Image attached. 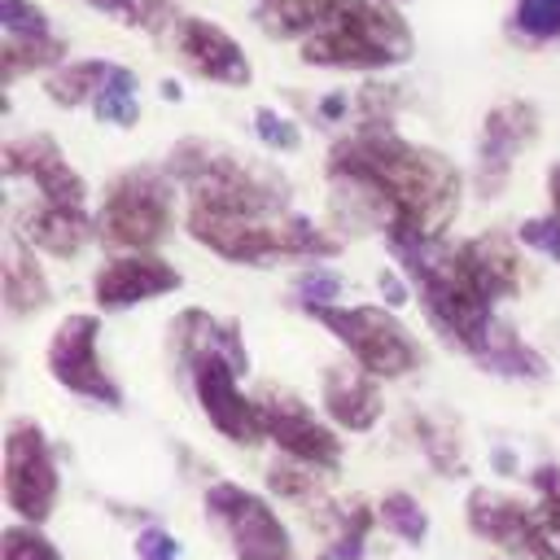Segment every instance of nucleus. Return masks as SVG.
Instances as JSON below:
<instances>
[{
    "label": "nucleus",
    "mask_w": 560,
    "mask_h": 560,
    "mask_svg": "<svg viewBox=\"0 0 560 560\" xmlns=\"http://www.w3.org/2000/svg\"><path fill=\"white\" fill-rule=\"evenodd\" d=\"M481 372H490V376H508V381H547L551 376V368H547V359L508 324V319H499L494 324V332H490V341L481 346V354L472 359Z\"/></svg>",
    "instance_id": "obj_22"
},
{
    "label": "nucleus",
    "mask_w": 560,
    "mask_h": 560,
    "mask_svg": "<svg viewBox=\"0 0 560 560\" xmlns=\"http://www.w3.org/2000/svg\"><path fill=\"white\" fill-rule=\"evenodd\" d=\"M171 179L184 192V206H206V210H223V214H276L289 210V188L276 171H267L262 162H249L245 153L206 140V136H188L179 144H171L166 162Z\"/></svg>",
    "instance_id": "obj_4"
},
{
    "label": "nucleus",
    "mask_w": 560,
    "mask_h": 560,
    "mask_svg": "<svg viewBox=\"0 0 560 560\" xmlns=\"http://www.w3.org/2000/svg\"><path fill=\"white\" fill-rule=\"evenodd\" d=\"M324 477L328 472H315V468H306V464H298V459H284V455H276L271 464H267V494L271 499H280V503H293V508H324L328 499H324Z\"/></svg>",
    "instance_id": "obj_29"
},
{
    "label": "nucleus",
    "mask_w": 560,
    "mask_h": 560,
    "mask_svg": "<svg viewBox=\"0 0 560 560\" xmlns=\"http://www.w3.org/2000/svg\"><path fill=\"white\" fill-rule=\"evenodd\" d=\"M179 197L184 192L166 166H127L101 192L96 236L114 254H131V249L158 254V245L175 232V223H184Z\"/></svg>",
    "instance_id": "obj_5"
},
{
    "label": "nucleus",
    "mask_w": 560,
    "mask_h": 560,
    "mask_svg": "<svg viewBox=\"0 0 560 560\" xmlns=\"http://www.w3.org/2000/svg\"><path fill=\"white\" fill-rule=\"evenodd\" d=\"M516 241L551 262H560V219L556 214H534V219H521L516 228Z\"/></svg>",
    "instance_id": "obj_37"
},
{
    "label": "nucleus",
    "mask_w": 560,
    "mask_h": 560,
    "mask_svg": "<svg viewBox=\"0 0 560 560\" xmlns=\"http://www.w3.org/2000/svg\"><path fill=\"white\" fill-rule=\"evenodd\" d=\"M254 136L267 153H298L302 149V127L280 114L276 105H254Z\"/></svg>",
    "instance_id": "obj_35"
},
{
    "label": "nucleus",
    "mask_w": 560,
    "mask_h": 560,
    "mask_svg": "<svg viewBox=\"0 0 560 560\" xmlns=\"http://www.w3.org/2000/svg\"><path fill=\"white\" fill-rule=\"evenodd\" d=\"M389 4H402V0H389Z\"/></svg>",
    "instance_id": "obj_46"
},
{
    "label": "nucleus",
    "mask_w": 560,
    "mask_h": 560,
    "mask_svg": "<svg viewBox=\"0 0 560 560\" xmlns=\"http://www.w3.org/2000/svg\"><path fill=\"white\" fill-rule=\"evenodd\" d=\"M411 433H416V446L438 477H464L468 472L464 438L446 416H411Z\"/></svg>",
    "instance_id": "obj_27"
},
{
    "label": "nucleus",
    "mask_w": 560,
    "mask_h": 560,
    "mask_svg": "<svg viewBox=\"0 0 560 560\" xmlns=\"http://www.w3.org/2000/svg\"><path fill=\"white\" fill-rule=\"evenodd\" d=\"M324 175L332 188V214L341 223L376 228L381 236H446L464 206L459 166L394 127H350L337 136Z\"/></svg>",
    "instance_id": "obj_1"
},
{
    "label": "nucleus",
    "mask_w": 560,
    "mask_h": 560,
    "mask_svg": "<svg viewBox=\"0 0 560 560\" xmlns=\"http://www.w3.org/2000/svg\"><path fill=\"white\" fill-rule=\"evenodd\" d=\"M529 486H534V499L560 521V464H534Z\"/></svg>",
    "instance_id": "obj_39"
},
{
    "label": "nucleus",
    "mask_w": 560,
    "mask_h": 560,
    "mask_svg": "<svg viewBox=\"0 0 560 560\" xmlns=\"http://www.w3.org/2000/svg\"><path fill=\"white\" fill-rule=\"evenodd\" d=\"M547 214L560 219V162L547 171Z\"/></svg>",
    "instance_id": "obj_43"
},
{
    "label": "nucleus",
    "mask_w": 560,
    "mask_h": 560,
    "mask_svg": "<svg viewBox=\"0 0 560 560\" xmlns=\"http://www.w3.org/2000/svg\"><path fill=\"white\" fill-rule=\"evenodd\" d=\"M332 525H328V556L332 560H363L368 556V538H372V529L381 525V516H376V503H363V499H354V503H341V508H332V516H328Z\"/></svg>",
    "instance_id": "obj_28"
},
{
    "label": "nucleus",
    "mask_w": 560,
    "mask_h": 560,
    "mask_svg": "<svg viewBox=\"0 0 560 560\" xmlns=\"http://www.w3.org/2000/svg\"><path fill=\"white\" fill-rule=\"evenodd\" d=\"M337 0H258L254 4V22L271 35V39H293L302 44L315 26H324V18L332 13Z\"/></svg>",
    "instance_id": "obj_25"
},
{
    "label": "nucleus",
    "mask_w": 560,
    "mask_h": 560,
    "mask_svg": "<svg viewBox=\"0 0 560 560\" xmlns=\"http://www.w3.org/2000/svg\"><path fill=\"white\" fill-rule=\"evenodd\" d=\"M468 529L508 560H560V521L538 503L494 486H472L464 499Z\"/></svg>",
    "instance_id": "obj_7"
},
{
    "label": "nucleus",
    "mask_w": 560,
    "mask_h": 560,
    "mask_svg": "<svg viewBox=\"0 0 560 560\" xmlns=\"http://www.w3.org/2000/svg\"><path fill=\"white\" fill-rule=\"evenodd\" d=\"M0 481H4V508L13 521L44 525L57 512L61 499V468L52 455V442L39 420L13 416L4 424V459H0Z\"/></svg>",
    "instance_id": "obj_9"
},
{
    "label": "nucleus",
    "mask_w": 560,
    "mask_h": 560,
    "mask_svg": "<svg viewBox=\"0 0 560 560\" xmlns=\"http://www.w3.org/2000/svg\"><path fill=\"white\" fill-rule=\"evenodd\" d=\"M0 26L13 39H31V35H52V22L44 13V4L35 0H0Z\"/></svg>",
    "instance_id": "obj_36"
},
{
    "label": "nucleus",
    "mask_w": 560,
    "mask_h": 560,
    "mask_svg": "<svg viewBox=\"0 0 560 560\" xmlns=\"http://www.w3.org/2000/svg\"><path fill=\"white\" fill-rule=\"evenodd\" d=\"M13 232L35 254H48V258H74L92 241H101L96 236V214H88V206H52V201L26 206Z\"/></svg>",
    "instance_id": "obj_19"
},
{
    "label": "nucleus",
    "mask_w": 560,
    "mask_h": 560,
    "mask_svg": "<svg viewBox=\"0 0 560 560\" xmlns=\"http://www.w3.org/2000/svg\"><path fill=\"white\" fill-rule=\"evenodd\" d=\"M83 4L122 26H140V31H171L179 22L171 0H83Z\"/></svg>",
    "instance_id": "obj_32"
},
{
    "label": "nucleus",
    "mask_w": 560,
    "mask_h": 560,
    "mask_svg": "<svg viewBox=\"0 0 560 560\" xmlns=\"http://www.w3.org/2000/svg\"><path fill=\"white\" fill-rule=\"evenodd\" d=\"M70 61V44L52 31V35H31V39H13L4 35V48H0V74H4V88H13L22 74H52L57 66Z\"/></svg>",
    "instance_id": "obj_23"
},
{
    "label": "nucleus",
    "mask_w": 560,
    "mask_h": 560,
    "mask_svg": "<svg viewBox=\"0 0 560 560\" xmlns=\"http://www.w3.org/2000/svg\"><path fill=\"white\" fill-rule=\"evenodd\" d=\"M184 232L223 262L271 267V262H328L341 254V236L315 219L289 210L276 214H223L206 206H184Z\"/></svg>",
    "instance_id": "obj_2"
},
{
    "label": "nucleus",
    "mask_w": 560,
    "mask_h": 560,
    "mask_svg": "<svg viewBox=\"0 0 560 560\" xmlns=\"http://www.w3.org/2000/svg\"><path fill=\"white\" fill-rule=\"evenodd\" d=\"M0 166L4 179H26L35 188V201H52V206H88V179L70 166V158L61 153V144L48 131H26V136H9L0 149Z\"/></svg>",
    "instance_id": "obj_14"
},
{
    "label": "nucleus",
    "mask_w": 560,
    "mask_h": 560,
    "mask_svg": "<svg viewBox=\"0 0 560 560\" xmlns=\"http://www.w3.org/2000/svg\"><path fill=\"white\" fill-rule=\"evenodd\" d=\"M0 560H61V547L44 534V525L9 521L0 529Z\"/></svg>",
    "instance_id": "obj_34"
},
{
    "label": "nucleus",
    "mask_w": 560,
    "mask_h": 560,
    "mask_svg": "<svg viewBox=\"0 0 560 560\" xmlns=\"http://www.w3.org/2000/svg\"><path fill=\"white\" fill-rule=\"evenodd\" d=\"M136 556L140 560H179V538L162 525H144L136 534Z\"/></svg>",
    "instance_id": "obj_38"
},
{
    "label": "nucleus",
    "mask_w": 560,
    "mask_h": 560,
    "mask_svg": "<svg viewBox=\"0 0 560 560\" xmlns=\"http://www.w3.org/2000/svg\"><path fill=\"white\" fill-rule=\"evenodd\" d=\"M184 372H188V385H192V398H197L201 416L210 420V429L219 438H228L232 446H258V442H267L258 402H254V394L241 389V376L245 372L232 359L201 354Z\"/></svg>",
    "instance_id": "obj_12"
},
{
    "label": "nucleus",
    "mask_w": 560,
    "mask_h": 560,
    "mask_svg": "<svg viewBox=\"0 0 560 560\" xmlns=\"http://www.w3.org/2000/svg\"><path fill=\"white\" fill-rule=\"evenodd\" d=\"M44 368L66 394L96 402V407H109V411L122 407V385L114 381V372L101 359V315L96 311H70L52 328L48 350H44Z\"/></svg>",
    "instance_id": "obj_11"
},
{
    "label": "nucleus",
    "mask_w": 560,
    "mask_h": 560,
    "mask_svg": "<svg viewBox=\"0 0 560 560\" xmlns=\"http://www.w3.org/2000/svg\"><path fill=\"white\" fill-rule=\"evenodd\" d=\"M508 31L521 44H560V0H512Z\"/></svg>",
    "instance_id": "obj_31"
},
{
    "label": "nucleus",
    "mask_w": 560,
    "mask_h": 560,
    "mask_svg": "<svg viewBox=\"0 0 560 560\" xmlns=\"http://www.w3.org/2000/svg\"><path fill=\"white\" fill-rule=\"evenodd\" d=\"M171 341H175L179 368H188L201 354H223L249 376V350H245V337H241L236 319H223V315H214L206 306H184L171 319Z\"/></svg>",
    "instance_id": "obj_20"
},
{
    "label": "nucleus",
    "mask_w": 560,
    "mask_h": 560,
    "mask_svg": "<svg viewBox=\"0 0 560 560\" xmlns=\"http://www.w3.org/2000/svg\"><path fill=\"white\" fill-rule=\"evenodd\" d=\"M416 52V35L398 4L389 0H337L324 26H315L298 44V61L315 70L346 74H385L407 66Z\"/></svg>",
    "instance_id": "obj_3"
},
{
    "label": "nucleus",
    "mask_w": 560,
    "mask_h": 560,
    "mask_svg": "<svg viewBox=\"0 0 560 560\" xmlns=\"http://www.w3.org/2000/svg\"><path fill=\"white\" fill-rule=\"evenodd\" d=\"M538 131H542V114L534 101H499L494 109H486L472 153V188L481 197H503L516 158L538 140Z\"/></svg>",
    "instance_id": "obj_13"
},
{
    "label": "nucleus",
    "mask_w": 560,
    "mask_h": 560,
    "mask_svg": "<svg viewBox=\"0 0 560 560\" xmlns=\"http://www.w3.org/2000/svg\"><path fill=\"white\" fill-rule=\"evenodd\" d=\"M376 289H381V298H385V306H389V311H402V306L416 298L411 280H407L398 267H381V271H376Z\"/></svg>",
    "instance_id": "obj_40"
},
{
    "label": "nucleus",
    "mask_w": 560,
    "mask_h": 560,
    "mask_svg": "<svg viewBox=\"0 0 560 560\" xmlns=\"http://www.w3.org/2000/svg\"><path fill=\"white\" fill-rule=\"evenodd\" d=\"M171 48H175L179 66L206 83H219V88H249L254 83V66H249L241 39L210 18L184 13L171 26Z\"/></svg>",
    "instance_id": "obj_16"
},
{
    "label": "nucleus",
    "mask_w": 560,
    "mask_h": 560,
    "mask_svg": "<svg viewBox=\"0 0 560 560\" xmlns=\"http://www.w3.org/2000/svg\"><path fill=\"white\" fill-rule=\"evenodd\" d=\"M48 302H52V280L39 254L13 232L4 245V311L13 319H26V315H39Z\"/></svg>",
    "instance_id": "obj_21"
},
{
    "label": "nucleus",
    "mask_w": 560,
    "mask_h": 560,
    "mask_svg": "<svg viewBox=\"0 0 560 560\" xmlns=\"http://www.w3.org/2000/svg\"><path fill=\"white\" fill-rule=\"evenodd\" d=\"M315 118H319V122H354V92H350V88L324 92V96L315 101Z\"/></svg>",
    "instance_id": "obj_41"
},
{
    "label": "nucleus",
    "mask_w": 560,
    "mask_h": 560,
    "mask_svg": "<svg viewBox=\"0 0 560 560\" xmlns=\"http://www.w3.org/2000/svg\"><path fill=\"white\" fill-rule=\"evenodd\" d=\"M201 503H206V521L223 534V542L236 560H298L293 534L267 494H258L232 477H214L206 486Z\"/></svg>",
    "instance_id": "obj_8"
},
{
    "label": "nucleus",
    "mask_w": 560,
    "mask_h": 560,
    "mask_svg": "<svg viewBox=\"0 0 560 560\" xmlns=\"http://www.w3.org/2000/svg\"><path fill=\"white\" fill-rule=\"evenodd\" d=\"M254 402H258L262 433L276 446V455L298 459L315 472H337L341 468V455H346L341 429L324 411H315L302 394H293L284 385H258Z\"/></svg>",
    "instance_id": "obj_10"
},
{
    "label": "nucleus",
    "mask_w": 560,
    "mask_h": 560,
    "mask_svg": "<svg viewBox=\"0 0 560 560\" xmlns=\"http://www.w3.org/2000/svg\"><path fill=\"white\" fill-rule=\"evenodd\" d=\"M376 516H381V529L394 534L402 547H424V542H429L433 521H429L424 503H420L411 490H385V494L376 499Z\"/></svg>",
    "instance_id": "obj_30"
},
{
    "label": "nucleus",
    "mask_w": 560,
    "mask_h": 560,
    "mask_svg": "<svg viewBox=\"0 0 560 560\" xmlns=\"http://www.w3.org/2000/svg\"><path fill=\"white\" fill-rule=\"evenodd\" d=\"M319 411L341 429V433H368L376 429L381 411H385V394H381V376H372L368 368H359L354 359L328 363L319 376Z\"/></svg>",
    "instance_id": "obj_18"
},
{
    "label": "nucleus",
    "mask_w": 560,
    "mask_h": 560,
    "mask_svg": "<svg viewBox=\"0 0 560 560\" xmlns=\"http://www.w3.org/2000/svg\"><path fill=\"white\" fill-rule=\"evenodd\" d=\"M184 284L179 267L166 262L153 249H131V254H109L96 271H92V302L96 311L114 315V311H131L144 302H158L166 293H175Z\"/></svg>",
    "instance_id": "obj_15"
},
{
    "label": "nucleus",
    "mask_w": 560,
    "mask_h": 560,
    "mask_svg": "<svg viewBox=\"0 0 560 560\" xmlns=\"http://www.w3.org/2000/svg\"><path fill=\"white\" fill-rule=\"evenodd\" d=\"M109 66H114L109 57H70L52 74H44V96L52 105H61V109H83V105H92V96L105 83Z\"/></svg>",
    "instance_id": "obj_24"
},
{
    "label": "nucleus",
    "mask_w": 560,
    "mask_h": 560,
    "mask_svg": "<svg viewBox=\"0 0 560 560\" xmlns=\"http://www.w3.org/2000/svg\"><path fill=\"white\" fill-rule=\"evenodd\" d=\"M341 293H346V276L337 267H328V262H306L293 276V302L302 311H311V306H337Z\"/></svg>",
    "instance_id": "obj_33"
},
{
    "label": "nucleus",
    "mask_w": 560,
    "mask_h": 560,
    "mask_svg": "<svg viewBox=\"0 0 560 560\" xmlns=\"http://www.w3.org/2000/svg\"><path fill=\"white\" fill-rule=\"evenodd\" d=\"M162 96H166V101H179L184 92H179V83H171V79H166V83H162Z\"/></svg>",
    "instance_id": "obj_44"
},
{
    "label": "nucleus",
    "mask_w": 560,
    "mask_h": 560,
    "mask_svg": "<svg viewBox=\"0 0 560 560\" xmlns=\"http://www.w3.org/2000/svg\"><path fill=\"white\" fill-rule=\"evenodd\" d=\"M486 560H508V556H486Z\"/></svg>",
    "instance_id": "obj_45"
},
{
    "label": "nucleus",
    "mask_w": 560,
    "mask_h": 560,
    "mask_svg": "<svg viewBox=\"0 0 560 560\" xmlns=\"http://www.w3.org/2000/svg\"><path fill=\"white\" fill-rule=\"evenodd\" d=\"M521 249L525 245L516 241V232H499V228H486L455 245L459 267L494 306L508 298H521V289H525V254Z\"/></svg>",
    "instance_id": "obj_17"
},
{
    "label": "nucleus",
    "mask_w": 560,
    "mask_h": 560,
    "mask_svg": "<svg viewBox=\"0 0 560 560\" xmlns=\"http://www.w3.org/2000/svg\"><path fill=\"white\" fill-rule=\"evenodd\" d=\"M88 109H92V118L105 122V127H118V131L136 127V122H140V79H136V70L122 66V61H114Z\"/></svg>",
    "instance_id": "obj_26"
},
{
    "label": "nucleus",
    "mask_w": 560,
    "mask_h": 560,
    "mask_svg": "<svg viewBox=\"0 0 560 560\" xmlns=\"http://www.w3.org/2000/svg\"><path fill=\"white\" fill-rule=\"evenodd\" d=\"M359 368H368L381 381H402L424 368L420 337L398 319V311L376 302H337V306H311L306 311Z\"/></svg>",
    "instance_id": "obj_6"
},
{
    "label": "nucleus",
    "mask_w": 560,
    "mask_h": 560,
    "mask_svg": "<svg viewBox=\"0 0 560 560\" xmlns=\"http://www.w3.org/2000/svg\"><path fill=\"white\" fill-rule=\"evenodd\" d=\"M490 468H494L499 477H521V472H525L512 446H494V451H490Z\"/></svg>",
    "instance_id": "obj_42"
}]
</instances>
